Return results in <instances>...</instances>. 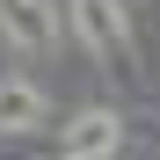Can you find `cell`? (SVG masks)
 I'll return each instance as SVG.
<instances>
[{
    "label": "cell",
    "mask_w": 160,
    "mask_h": 160,
    "mask_svg": "<svg viewBox=\"0 0 160 160\" xmlns=\"http://www.w3.org/2000/svg\"><path fill=\"white\" fill-rule=\"evenodd\" d=\"M73 29L80 44L95 51V58H124V66H138V37H131V15H124V0H73Z\"/></svg>",
    "instance_id": "cell-1"
},
{
    "label": "cell",
    "mask_w": 160,
    "mask_h": 160,
    "mask_svg": "<svg viewBox=\"0 0 160 160\" xmlns=\"http://www.w3.org/2000/svg\"><path fill=\"white\" fill-rule=\"evenodd\" d=\"M117 138H124V117L88 109V117H73V124H66V153H58V160H109Z\"/></svg>",
    "instance_id": "cell-2"
},
{
    "label": "cell",
    "mask_w": 160,
    "mask_h": 160,
    "mask_svg": "<svg viewBox=\"0 0 160 160\" xmlns=\"http://www.w3.org/2000/svg\"><path fill=\"white\" fill-rule=\"evenodd\" d=\"M44 88H29V80H0V131H37L44 124Z\"/></svg>",
    "instance_id": "cell-3"
},
{
    "label": "cell",
    "mask_w": 160,
    "mask_h": 160,
    "mask_svg": "<svg viewBox=\"0 0 160 160\" xmlns=\"http://www.w3.org/2000/svg\"><path fill=\"white\" fill-rule=\"evenodd\" d=\"M8 37H22V44H51L58 37V8L51 0H8Z\"/></svg>",
    "instance_id": "cell-4"
}]
</instances>
